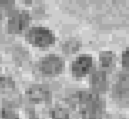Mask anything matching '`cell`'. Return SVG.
Here are the masks:
<instances>
[{
  "label": "cell",
  "instance_id": "obj_10",
  "mask_svg": "<svg viewBox=\"0 0 129 119\" xmlns=\"http://www.w3.org/2000/svg\"><path fill=\"white\" fill-rule=\"evenodd\" d=\"M99 61L102 67L108 68L113 63V54L110 51H102L99 56Z\"/></svg>",
  "mask_w": 129,
  "mask_h": 119
},
{
  "label": "cell",
  "instance_id": "obj_5",
  "mask_svg": "<svg viewBox=\"0 0 129 119\" xmlns=\"http://www.w3.org/2000/svg\"><path fill=\"white\" fill-rule=\"evenodd\" d=\"M115 98L120 103H129V78L127 76H120L114 85Z\"/></svg>",
  "mask_w": 129,
  "mask_h": 119
},
{
  "label": "cell",
  "instance_id": "obj_11",
  "mask_svg": "<svg viewBox=\"0 0 129 119\" xmlns=\"http://www.w3.org/2000/svg\"><path fill=\"white\" fill-rule=\"evenodd\" d=\"M0 117L1 119H19L18 115L16 114V112L14 110H12L11 108H2L1 112H0Z\"/></svg>",
  "mask_w": 129,
  "mask_h": 119
},
{
  "label": "cell",
  "instance_id": "obj_13",
  "mask_svg": "<svg viewBox=\"0 0 129 119\" xmlns=\"http://www.w3.org/2000/svg\"><path fill=\"white\" fill-rule=\"evenodd\" d=\"M53 119H68V113L63 108H55L52 111Z\"/></svg>",
  "mask_w": 129,
  "mask_h": 119
},
{
  "label": "cell",
  "instance_id": "obj_12",
  "mask_svg": "<svg viewBox=\"0 0 129 119\" xmlns=\"http://www.w3.org/2000/svg\"><path fill=\"white\" fill-rule=\"evenodd\" d=\"M15 82L10 77L0 76V88H14Z\"/></svg>",
  "mask_w": 129,
  "mask_h": 119
},
{
  "label": "cell",
  "instance_id": "obj_1",
  "mask_svg": "<svg viewBox=\"0 0 129 119\" xmlns=\"http://www.w3.org/2000/svg\"><path fill=\"white\" fill-rule=\"evenodd\" d=\"M27 40L35 47L45 48L51 46L55 42V37L53 32L48 28L43 26H34L28 32Z\"/></svg>",
  "mask_w": 129,
  "mask_h": 119
},
{
  "label": "cell",
  "instance_id": "obj_3",
  "mask_svg": "<svg viewBox=\"0 0 129 119\" xmlns=\"http://www.w3.org/2000/svg\"><path fill=\"white\" fill-rule=\"evenodd\" d=\"M30 23V15L27 11L14 10L8 20V31L12 34H20L28 27Z\"/></svg>",
  "mask_w": 129,
  "mask_h": 119
},
{
  "label": "cell",
  "instance_id": "obj_14",
  "mask_svg": "<svg viewBox=\"0 0 129 119\" xmlns=\"http://www.w3.org/2000/svg\"><path fill=\"white\" fill-rule=\"evenodd\" d=\"M121 64L124 68V70L129 73V47L126 48L123 53H122V56H121Z\"/></svg>",
  "mask_w": 129,
  "mask_h": 119
},
{
  "label": "cell",
  "instance_id": "obj_4",
  "mask_svg": "<svg viewBox=\"0 0 129 119\" xmlns=\"http://www.w3.org/2000/svg\"><path fill=\"white\" fill-rule=\"evenodd\" d=\"M92 65H93V60L90 55L83 54L78 56L72 62V65H71V71L73 76L77 78L86 76V74L91 69Z\"/></svg>",
  "mask_w": 129,
  "mask_h": 119
},
{
  "label": "cell",
  "instance_id": "obj_8",
  "mask_svg": "<svg viewBox=\"0 0 129 119\" xmlns=\"http://www.w3.org/2000/svg\"><path fill=\"white\" fill-rule=\"evenodd\" d=\"M14 2L13 0H0V19L2 20L6 16L14 11Z\"/></svg>",
  "mask_w": 129,
  "mask_h": 119
},
{
  "label": "cell",
  "instance_id": "obj_6",
  "mask_svg": "<svg viewBox=\"0 0 129 119\" xmlns=\"http://www.w3.org/2000/svg\"><path fill=\"white\" fill-rule=\"evenodd\" d=\"M27 95L29 100L33 103L46 102V101H50L51 99V93L39 85L31 86L27 91Z\"/></svg>",
  "mask_w": 129,
  "mask_h": 119
},
{
  "label": "cell",
  "instance_id": "obj_9",
  "mask_svg": "<svg viewBox=\"0 0 129 119\" xmlns=\"http://www.w3.org/2000/svg\"><path fill=\"white\" fill-rule=\"evenodd\" d=\"M81 43L76 40V39H70L68 41H66L64 44L62 45V50L64 53L67 54H72L75 53L76 51H78V49L80 48Z\"/></svg>",
  "mask_w": 129,
  "mask_h": 119
},
{
  "label": "cell",
  "instance_id": "obj_2",
  "mask_svg": "<svg viewBox=\"0 0 129 119\" xmlns=\"http://www.w3.org/2000/svg\"><path fill=\"white\" fill-rule=\"evenodd\" d=\"M63 61L62 59L54 54L47 55L43 57L38 63V68L40 73L46 77H54L58 76L63 69Z\"/></svg>",
  "mask_w": 129,
  "mask_h": 119
},
{
  "label": "cell",
  "instance_id": "obj_7",
  "mask_svg": "<svg viewBox=\"0 0 129 119\" xmlns=\"http://www.w3.org/2000/svg\"><path fill=\"white\" fill-rule=\"evenodd\" d=\"M92 85L95 91H104L106 89V73L103 71H96L92 75Z\"/></svg>",
  "mask_w": 129,
  "mask_h": 119
}]
</instances>
